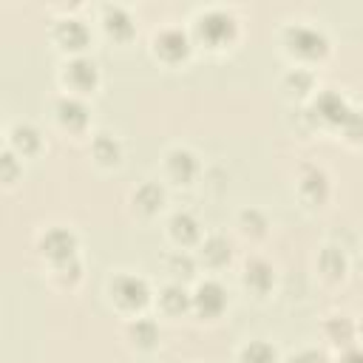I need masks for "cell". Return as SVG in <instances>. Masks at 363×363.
<instances>
[{"label": "cell", "mask_w": 363, "mask_h": 363, "mask_svg": "<svg viewBox=\"0 0 363 363\" xmlns=\"http://www.w3.org/2000/svg\"><path fill=\"white\" fill-rule=\"evenodd\" d=\"M284 45L289 54L303 57V60H320L329 51V37L318 26L306 23H292L284 28Z\"/></svg>", "instance_id": "6da1fadb"}, {"label": "cell", "mask_w": 363, "mask_h": 363, "mask_svg": "<svg viewBox=\"0 0 363 363\" xmlns=\"http://www.w3.org/2000/svg\"><path fill=\"white\" fill-rule=\"evenodd\" d=\"M108 292H111L113 303L125 312H136L150 303V286L136 272H116L108 284Z\"/></svg>", "instance_id": "7a4b0ae2"}, {"label": "cell", "mask_w": 363, "mask_h": 363, "mask_svg": "<svg viewBox=\"0 0 363 363\" xmlns=\"http://www.w3.org/2000/svg\"><path fill=\"white\" fill-rule=\"evenodd\" d=\"M235 17L224 9H204L196 14V23H193V31L199 40H204L207 45L218 48L224 43H230L235 37Z\"/></svg>", "instance_id": "3957f363"}, {"label": "cell", "mask_w": 363, "mask_h": 363, "mask_svg": "<svg viewBox=\"0 0 363 363\" xmlns=\"http://www.w3.org/2000/svg\"><path fill=\"white\" fill-rule=\"evenodd\" d=\"M309 116H312L315 122L326 125V128H343V122L352 116V108H349V102H346L337 91L326 88V91H320V94L315 96V102H312V108H309Z\"/></svg>", "instance_id": "277c9868"}, {"label": "cell", "mask_w": 363, "mask_h": 363, "mask_svg": "<svg viewBox=\"0 0 363 363\" xmlns=\"http://www.w3.org/2000/svg\"><path fill=\"white\" fill-rule=\"evenodd\" d=\"M40 252L54 264L77 258V235L68 227H51L40 235Z\"/></svg>", "instance_id": "5b68a950"}, {"label": "cell", "mask_w": 363, "mask_h": 363, "mask_svg": "<svg viewBox=\"0 0 363 363\" xmlns=\"http://www.w3.org/2000/svg\"><path fill=\"white\" fill-rule=\"evenodd\" d=\"M62 68H65V71H62V79H65V85H68L74 94H88V91H94L96 82H99L96 62L88 60V57H82V54L71 57Z\"/></svg>", "instance_id": "8992f818"}, {"label": "cell", "mask_w": 363, "mask_h": 363, "mask_svg": "<svg viewBox=\"0 0 363 363\" xmlns=\"http://www.w3.org/2000/svg\"><path fill=\"white\" fill-rule=\"evenodd\" d=\"M164 173H167V179H173L176 184H190V182L199 179L201 162H199V156H196L193 150H187V147H173V150H167V156H164Z\"/></svg>", "instance_id": "52a82bcc"}, {"label": "cell", "mask_w": 363, "mask_h": 363, "mask_svg": "<svg viewBox=\"0 0 363 363\" xmlns=\"http://www.w3.org/2000/svg\"><path fill=\"white\" fill-rule=\"evenodd\" d=\"M153 51L167 62H179V60H184L190 54V37L179 26L159 28L156 37H153Z\"/></svg>", "instance_id": "ba28073f"}, {"label": "cell", "mask_w": 363, "mask_h": 363, "mask_svg": "<svg viewBox=\"0 0 363 363\" xmlns=\"http://www.w3.org/2000/svg\"><path fill=\"white\" fill-rule=\"evenodd\" d=\"M224 306H227V289L218 281L207 278V281H201L196 286V292H193V309L201 318H218L224 312Z\"/></svg>", "instance_id": "9c48e42d"}, {"label": "cell", "mask_w": 363, "mask_h": 363, "mask_svg": "<svg viewBox=\"0 0 363 363\" xmlns=\"http://www.w3.org/2000/svg\"><path fill=\"white\" fill-rule=\"evenodd\" d=\"M54 113H57V122L68 130H82L88 125V105L77 96V94H65L54 102Z\"/></svg>", "instance_id": "30bf717a"}, {"label": "cell", "mask_w": 363, "mask_h": 363, "mask_svg": "<svg viewBox=\"0 0 363 363\" xmlns=\"http://www.w3.org/2000/svg\"><path fill=\"white\" fill-rule=\"evenodd\" d=\"M54 40L68 51H82L88 43V26L77 17H62L54 26Z\"/></svg>", "instance_id": "8fae6325"}, {"label": "cell", "mask_w": 363, "mask_h": 363, "mask_svg": "<svg viewBox=\"0 0 363 363\" xmlns=\"http://www.w3.org/2000/svg\"><path fill=\"white\" fill-rule=\"evenodd\" d=\"M298 193L306 201H312V204L326 201V196H329V176L320 167H303L301 176H298Z\"/></svg>", "instance_id": "7c38bea8"}, {"label": "cell", "mask_w": 363, "mask_h": 363, "mask_svg": "<svg viewBox=\"0 0 363 363\" xmlns=\"http://www.w3.org/2000/svg\"><path fill=\"white\" fill-rule=\"evenodd\" d=\"M167 227H170V238H173L179 247H190V244L201 241V224H199V218H196L193 213H187V210L173 213L170 221H167Z\"/></svg>", "instance_id": "4fadbf2b"}, {"label": "cell", "mask_w": 363, "mask_h": 363, "mask_svg": "<svg viewBox=\"0 0 363 363\" xmlns=\"http://www.w3.org/2000/svg\"><path fill=\"white\" fill-rule=\"evenodd\" d=\"M244 284H247L252 292H258V295L269 292L272 284H275V269H272V264L264 261V258H250V261L244 264Z\"/></svg>", "instance_id": "5bb4252c"}, {"label": "cell", "mask_w": 363, "mask_h": 363, "mask_svg": "<svg viewBox=\"0 0 363 363\" xmlns=\"http://www.w3.org/2000/svg\"><path fill=\"white\" fill-rule=\"evenodd\" d=\"M130 204H133L136 213H142V216L159 213L162 204H164V190H162V184H156V182H142V184L130 193Z\"/></svg>", "instance_id": "9a60e30c"}, {"label": "cell", "mask_w": 363, "mask_h": 363, "mask_svg": "<svg viewBox=\"0 0 363 363\" xmlns=\"http://www.w3.org/2000/svg\"><path fill=\"white\" fill-rule=\"evenodd\" d=\"M159 306H162V312H167V315H182V312L193 309V295L184 289L182 281H173V284H167V286L159 292Z\"/></svg>", "instance_id": "2e32d148"}, {"label": "cell", "mask_w": 363, "mask_h": 363, "mask_svg": "<svg viewBox=\"0 0 363 363\" xmlns=\"http://www.w3.org/2000/svg\"><path fill=\"white\" fill-rule=\"evenodd\" d=\"M40 145H43L40 130H37L31 122H17V125L11 128V133H9V147L17 150V153H23V156L40 150Z\"/></svg>", "instance_id": "e0dca14e"}, {"label": "cell", "mask_w": 363, "mask_h": 363, "mask_svg": "<svg viewBox=\"0 0 363 363\" xmlns=\"http://www.w3.org/2000/svg\"><path fill=\"white\" fill-rule=\"evenodd\" d=\"M230 255H233V250H230V241L224 238V235H207L204 241H201V247H199V258L207 264V267H224L227 261H230Z\"/></svg>", "instance_id": "ac0fdd59"}, {"label": "cell", "mask_w": 363, "mask_h": 363, "mask_svg": "<svg viewBox=\"0 0 363 363\" xmlns=\"http://www.w3.org/2000/svg\"><path fill=\"white\" fill-rule=\"evenodd\" d=\"M128 340L133 343V346H139V349H150V346H156V340H159V326H156V320L153 318H133L130 323H128Z\"/></svg>", "instance_id": "d6986e66"}, {"label": "cell", "mask_w": 363, "mask_h": 363, "mask_svg": "<svg viewBox=\"0 0 363 363\" xmlns=\"http://www.w3.org/2000/svg\"><path fill=\"white\" fill-rule=\"evenodd\" d=\"M102 23H105V31L119 37V40L133 34V20L122 6H105L102 9Z\"/></svg>", "instance_id": "ffe728a7"}, {"label": "cell", "mask_w": 363, "mask_h": 363, "mask_svg": "<svg viewBox=\"0 0 363 363\" xmlns=\"http://www.w3.org/2000/svg\"><path fill=\"white\" fill-rule=\"evenodd\" d=\"M318 267H320V272H323L326 278H332V281L343 278V272H346V252H343V247L326 244V247L318 252Z\"/></svg>", "instance_id": "44dd1931"}, {"label": "cell", "mask_w": 363, "mask_h": 363, "mask_svg": "<svg viewBox=\"0 0 363 363\" xmlns=\"http://www.w3.org/2000/svg\"><path fill=\"white\" fill-rule=\"evenodd\" d=\"M91 156L99 162V164H116L119 156H122V145L116 136L111 133H96V139L91 142Z\"/></svg>", "instance_id": "7402d4cb"}, {"label": "cell", "mask_w": 363, "mask_h": 363, "mask_svg": "<svg viewBox=\"0 0 363 363\" xmlns=\"http://www.w3.org/2000/svg\"><path fill=\"white\" fill-rule=\"evenodd\" d=\"M238 363H278V352L267 340H250L238 352Z\"/></svg>", "instance_id": "603a6c76"}, {"label": "cell", "mask_w": 363, "mask_h": 363, "mask_svg": "<svg viewBox=\"0 0 363 363\" xmlns=\"http://www.w3.org/2000/svg\"><path fill=\"white\" fill-rule=\"evenodd\" d=\"M354 332H357V326H354L346 315H332V318L326 320V335H329L335 343H340L343 349H346V346H352Z\"/></svg>", "instance_id": "cb8c5ba5"}, {"label": "cell", "mask_w": 363, "mask_h": 363, "mask_svg": "<svg viewBox=\"0 0 363 363\" xmlns=\"http://www.w3.org/2000/svg\"><path fill=\"white\" fill-rule=\"evenodd\" d=\"M238 227H241V233L244 235H264L267 233V216L261 213V210H255V207H247V210H241L238 213Z\"/></svg>", "instance_id": "d4e9b609"}, {"label": "cell", "mask_w": 363, "mask_h": 363, "mask_svg": "<svg viewBox=\"0 0 363 363\" xmlns=\"http://www.w3.org/2000/svg\"><path fill=\"white\" fill-rule=\"evenodd\" d=\"M312 74L306 71V68H292L286 77H284V88L289 91V94H298V96H303V94H309L312 91Z\"/></svg>", "instance_id": "484cf974"}, {"label": "cell", "mask_w": 363, "mask_h": 363, "mask_svg": "<svg viewBox=\"0 0 363 363\" xmlns=\"http://www.w3.org/2000/svg\"><path fill=\"white\" fill-rule=\"evenodd\" d=\"M167 269H170L179 281H184V278H190V275L196 272V258H193L190 252L179 250V252H173V255L167 258Z\"/></svg>", "instance_id": "4316f807"}, {"label": "cell", "mask_w": 363, "mask_h": 363, "mask_svg": "<svg viewBox=\"0 0 363 363\" xmlns=\"http://www.w3.org/2000/svg\"><path fill=\"white\" fill-rule=\"evenodd\" d=\"M79 261L77 258H71V261H62V264H54V281L60 284V286H65V281H68V286H74L77 281H79Z\"/></svg>", "instance_id": "83f0119b"}, {"label": "cell", "mask_w": 363, "mask_h": 363, "mask_svg": "<svg viewBox=\"0 0 363 363\" xmlns=\"http://www.w3.org/2000/svg\"><path fill=\"white\" fill-rule=\"evenodd\" d=\"M343 133L349 136V139H354V142H360L363 139V113H357V111H352V116L343 122Z\"/></svg>", "instance_id": "f1b7e54d"}, {"label": "cell", "mask_w": 363, "mask_h": 363, "mask_svg": "<svg viewBox=\"0 0 363 363\" xmlns=\"http://www.w3.org/2000/svg\"><path fill=\"white\" fill-rule=\"evenodd\" d=\"M289 363H329L320 349H301L298 354L289 357Z\"/></svg>", "instance_id": "f546056e"}, {"label": "cell", "mask_w": 363, "mask_h": 363, "mask_svg": "<svg viewBox=\"0 0 363 363\" xmlns=\"http://www.w3.org/2000/svg\"><path fill=\"white\" fill-rule=\"evenodd\" d=\"M3 179L6 182L14 179V150L11 147H6V153H3Z\"/></svg>", "instance_id": "4dcf8cb0"}, {"label": "cell", "mask_w": 363, "mask_h": 363, "mask_svg": "<svg viewBox=\"0 0 363 363\" xmlns=\"http://www.w3.org/2000/svg\"><path fill=\"white\" fill-rule=\"evenodd\" d=\"M337 363H363V349H357V346H346Z\"/></svg>", "instance_id": "1f68e13d"}, {"label": "cell", "mask_w": 363, "mask_h": 363, "mask_svg": "<svg viewBox=\"0 0 363 363\" xmlns=\"http://www.w3.org/2000/svg\"><path fill=\"white\" fill-rule=\"evenodd\" d=\"M360 332H363V326H360Z\"/></svg>", "instance_id": "d6a6232c"}]
</instances>
